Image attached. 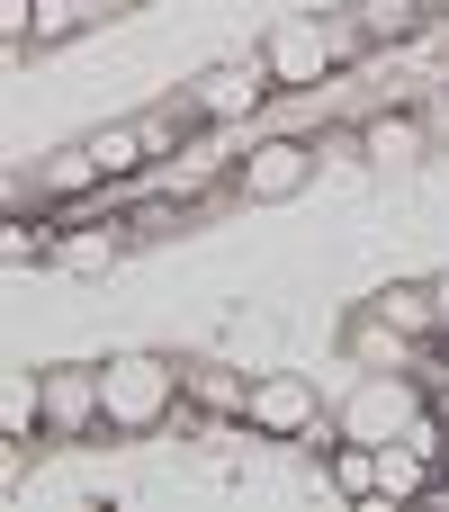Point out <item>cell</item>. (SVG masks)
<instances>
[{"label": "cell", "mask_w": 449, "mask_h": 512, "mask_svg": "<svg viewBox=\"0 0 449 512\" xmlns=\"http://www.w3.org/2000/svg\"><path fill=\"white\" fill-rule=\"evenodd\" d=\"M171 405H180V360H162V351H117V360L99 369V432L153 441V432L171 423Z\"/></svg>", "instance_id": "6da1fadb"}, {"label": "cell", "mask_w": 449, "mask_h": 512, "mask_svg": "<svg viewBox=\"0 0 449 512\" xmlns=\"http://www.w3.org/2000/svg\"><path fill=\"white\" fill-rule=\"evenodd\" d=\"M99 432V369H45V441H90Z\"/></svg>", "instance_id": "52a82bcc"}, {"label": "cell", "mask_w": 449, "mask_h": 512, "mask_svg": "<svg viewBox=\"0 0 449 512\" xmlns=\"http://www.w3.org/2000/svg\"><path fill=\"white\" fill-rule=\"evenodd\" d=\"M261 63H270V90H315V81L342 63V45H333L324 18H279V27L261 36Z\"/></svg>", "instance_id": "3957f363"}, {"label": "cell", "mask_w": 449, "mask_h": 512, "mask_svg": "<svg viewBox=\"0 0 449 512\" xmlns=\"http://www.w3.org/2000/svg\"><path fill=\"white\" fill-rule=\"evenodd\" d=\"M378 162H369V135L360 126H324L315 135V180H369Z\"/></svg>", "instance_id": "5bb4252c"}, {"label": "cell", "mask_w": 449, "mask_h": 512, "mask_svg": "<svg viewBox=\"0 0 449 512\" xmlns=\"http://www.w3.org/2000/svg\"><path fill=\"white\" fill-rule=\"evenodd\" d=\"M369 306H378L396 333H414V342H441V306H432V279H387Z\"/></svg>", "instance_id": "30bf717a"}, {"label": "cell", "mask_w": 449, "mask_h": 512, "mask_svg": "<svg viewBox=\"0 0 449 512\" xmlns=\"http://www.w3.org/2000/svg\"><path fill=\"white\" fill-rule=\"evenodd\" d=\"M423 414H432V387H423L414 369H369V378L342 396L333 432H342V441H405Z\"/></svg>", "instance_id": "7a4b0ae2"}, {"label": "cell", "mask_w": 449, "mask_h": 512, "mask_svg": "<svg viewBox=\"0 0 449 512\" xmlns=\"http://www.w3.org/2000/svg\"><path fill=\"white\" fill-rule=\"evenodd\" d=\"M90 9H99V0H36V36H27V45H63Z\"/></svg>", "instance_id": "e0dca14e"}, {"label": "cell", "mask_w": 449, "mask_h": 512, "mask_svg": "<svg viewBox=\"0 0 449 512\" xmlns=\"http://www.w3.org/2000/svg\"><path fill=\"white\" fill-rule=\"evenodd\" d=\"M243 423L261 432V441H315V387L297 378V369H261L252 378V405H243Z\"/></svg>", "instance_id": "5b68a950"}, {"label": "cell", "mask_w": 449, "mask_h": 512, "mask_svg": "<svg viewBox=\"0 0 449 512\" xmlns=\"http://www.w3.org/2000/svg\"><path fill=\"white\" fill-rule=\"evenodd\" d=\"M324 486L351 495V504H378V441H324Z\"/></svg>", "instance_id": "7c38bea8"}, {"label": "cell", "mask_w": 449, "mask_h": 512, "mask_svg": "<svg viewBox=\"0 0 449 512\" xmlns=\"http://www.w3.org/2000/svg\"><path fill=\"white\" fill-rule=\"evenodd\" d=\"M432 306H441V342H449V270L432 279Z\"/></svg>", "instance_id": "d6986e66"}, {"label": "cell", "mask_w": 449, "mask_h": 512, "mask_svg": "<svg viewBox=\"0 0 449 512\" xmlns=\"http://www.w3.org/2000/svg\"><path fill=\"white\" fill-rule=\"evenodd\" d=\"M0 441H45V369H9L0 378Z\"/></svg>", "instance_id": "9c48e42d"}, {"label": "cell", "mask_w": 449, "mask_h": 512, "mask_svg": "<svg viewBox=\"0 0 449 512\" xmlns=\"http://www.w3.org/2000/svg\"><path fill=\"white\" fill-rule=\"evenodd\" d=\"M234 189L261 198V207H288L297 189H315V144H297V135H261V144L234 162Z\"/></svg>", "instance_id": "277c9868"}, {"label": "cell", "mask_w": 449, "mask_h": 512, "mask_svg": "<svg viewBox=\"0 0 449 512\" xmlns=\"http://www.w3.org/2000/svg\"><path fill=\"white\" fill-rule=\"evenodd\" d=\"M360 27L369 36H414L423 27V0H360Z\"/></svg>", "instance_id": "ac0fdd59"}, {"label": "cell", "mask_w": 449, "mask_h": 512, "mask_svg": "<svg viewBox=\"0 0 449 512\" xmlns=\"http://www.w3.org/2000/svg\"><path fill=\"white\" fill-rule=\"evenodd\" d=\"M117 252H126V234H108V225H99V234H63V243H54V270H63V279H108Z\"/></svg>", "instance_id": "9a60e30c"}, {"label": "cell", "mask_w": 449, "mask_h": 512, "mask_svg": "<svg viewBox=\"0 0 449 512\" xmlns=\"http://www.w3.org/2000/svg\"><path fill=\"white\" fill-rule=\"evenodd\" d=\"M270 99V63L261 54H243V63H216V72H198V90H189V117H207V126H234V117H252Z\"/></svg>", "instance_id": "8992f818"}, {"label": "cell", "mask_w": 449, "mask_h": 512, "mask_svg": "<svg viewBox=\"0 0 449 512\" xmlns=\"http://www.w3.org/2000/svg\"><path fill=\"white\" fill-rule=\"evenodd\" d=\"M360 135H369V162H378V171H414V162H423V144H432L414 108H396V117H369Z\"/></svg>", "instance_id": "4fadbf2b"}, {"label": "cell", "mask_w": 449, "mask_h": 512, "mask_svg": "<svg viewBox=\"0 0 449 512\" xmlns=\"http://www.w3.org/2000/svg\"><path fill=\"white\" fill-rule=\"evenodd\" d=\"M252 378H261V369H234V360H180V396L207 405V414H234V423H243V405H252Z\"/></svg>", "instance_id": "ba28073f"}, {"label": "cell", "mask_w": 449, "mask_h": 512, "mask_svg": "<svg viewBox=\"0 0 449 512\" xmlns=\"http://www.w3.org/2000/svg\"><path fill=\"white\" fill-rule=\"evenodd\" d=\"M414 351H423V342H414V333H396L378 306H360V315H351V360H360V369H414Z\"/></svg>", "instance_id": "8fae6325"}, {"label": "cell", "mask_w": 449, "mask_h": 512, "mask_svg": "<svg viewBox=\"0 0 449 512\" xmlns=\"http://www.w3.org/2000/svg\"><path fill=\"white\" fill-rule=\"evenodd\" d=\"M99 9H144V0H99Z\"/></svg>", "instance_id": "ffe728a7"}, {"label": "cell", "mask_w": 449, "mask_h": 512, "mask_svg": "<svg viewBox=\"0 0 449 512\" xmlns=\"http://www.w3.org/2000/svg\"><path fill=\"white\" fill-rule=\"evenodd\" d=\"M81 189H99V162H90V144H63L45 162V198H81Z\"/></svg>", "instance_id": "2e32d148"}]
</instances>
